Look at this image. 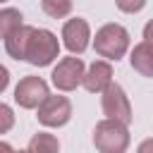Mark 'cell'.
Returning a JSON list of instances; mask_svg holds the SVG:
<instances>
[{"instance_id": "1", "label": "cell", "mask_w": 153, "mask_h": 153, "mask_svg": "<svg viewBox=\"0 0 153 153\" xmlns=\"http://www.w3.org/2000/svg\"><path fill=\"white\" fill-rule=\"evenodd\" d=\"M60 57V41L50 29H31V36L26 41L24 60L33 67H48L53 60Z\"/></svg>"}, {"instance_id": "2", "label": "cell", "mask_w": 153, "mask_h": 153, "mask_svg": "<svg viewBox=\"0 0 153 153\" xmlns=\"http://www.w3.org/2000/svg\"><path fill=\"white\" fill-rule=\"evenodd\" d=\"M93 48L100 57H105L108 62H117L120 57H124V53L129 50V31L122 24H103L96 31L93 38Z\"/></svg>"}, {"instance_id": "3", "label": "cell", "mask_w": 153, "mask_h": 153, "mask_svg": "<svg viewBox=\"0 0 153 153\" xmlns=\"http://www.w3.org/2000/svg\"><path fill=\"white\" fill-rule=\"evenodd\" d=\"M127 127L129 124L112 120V117L100 120L93 129V146L100 153H124L129 148V141H131Z\"/></svg>"}, {"instance_id": "4", "label": "cell", "mask_w": 153, "mask_h": 153, "mask_svg": "<svg viewBox=\"0 0 153 153\" xmlns=\"http://www.w3.org/2000/svg\"><path fill=\"white\" fill-rule=\"evenodd\" d=\"M100 108H103V115L105 117H112V120H120L124 124H129L134 120L131 115V103H129V96L124 93V88L115 81H110L103 91H100Z\"/></svg>"}, {"instance_id": "5", "label": "cell", "mask_w": 153, "mask_h": 153, "mask_svg": "<svg viewBox=\"0 0 153 153\" xmlns=\"http://www.w3.org/2000/svg\"><path fill=\"white\" fill-rule=\"evenodd\" d=\"M36 110H38L36 117H38V122L43 127L57 129V127H65L72 120V103H69L67 96H53V93H48L36 105Z\"/></svg>"}, {"instance_id": "6", "label": "cell", "mask_w": 153, "mask_h": 153, "mask_svg": "<svg viewBox=\"0 0 153 153\" xmlns=\"http://www.w3.org/2000/svg\"><path fill=\"white\" fill-rule=\"evenodd\" d=\"M84 60L76 57V55H69V57H62L55 67H53V74H50V81L57 91H74L76 86H81V76H84Z\"/></svg>"}, {"instance_id": "7", "label": "cell", "mask_w": 153, "mask_h": 153, "mask_svg": "<svg viewBox=\"0 0 153 153\" xmlns=\"http://www.w3.org/2000/svg\"><path fill=\"white\" fill-rule=\"evenodd\" d=\"M48 93H50V88H48L45 79L31 74V76L19 79V84L14 86V103H17L19 108H24V110H36V105H38Z\"/></svg>"}, {"instance_id": "8", "label": "cell", "mask_w": 153, "mask_h": 153, "mask_svg": "<svg viewBox=\"0 0 153 153\" xmlns=\"http://www.w3.org/2000/svg\"><path fill=\"white\" fill-rule=\"evenodd\" d=\"M62 43L72 55H81L91 43V26L86 19L74 17L62 24Z\"/></svg>"}, {"instance_id": "9", "label": "cell", "mask_w": 153, "mask_h": 153, "mask_svg": "<svg viewBox=\"0 0 153 153\" xmlns=\"http://www.w3.org/2000/svg\"><path fill=\"white\" fill-rule=\"evenodd\" d=\"M110 81H112V65L108 60L91 62L88 69H84V76H81V86L88 93H100Z\"/></svg>"}, {"instance_id": "10", "label": "cell", "mask_w": 153, "mask_h": 153, "mask_svg": "<svg viewBox=\"0 0 153 153\" xmlns=\"http://www.w3.org/2000/svg\"><path fill=\"white\" fill-rule=\"evenodd\" d=\"M129 60H131V67H134L141 76H146V79L153 76V48H151V41L143 38L141 43H136Z\"/></svg>"}, {"instance_id": "11", "label": "cell", "mask_w": 153, "mask_h": 153, "mask_svg": "<svg viewBox=\"0 0 153 153\" xmlns=\"http://www.w3.org/2000/svg\"><path fill=\"white\" fill-rule=\"evenodd\" d=\"M31 29H33V26H29V24H19L7 38H2V41H5V50H7L10 57L24 60V50H26V41H29V36H31Z\"/></svg>"}, {"instance_id": "12", "label": "cell", "mask_w": 153, "mask_h": 153, "mask_svg": "<svg viewBox=\"0 0 153 153\" xmlns=\"http://www.w3.org/2000/svg\"><path fill=\"white\" fill-rule=\"evenodd\" d=\"M26 151H31V153H43V151H48V153H53V151H60V141H57V136H53V134H48V131H38V134H33V139L26 143Z\"/></svg>"}, {"instance_id": "13", "label": "cell", "mask_w": 153, "mask_h": 153, "mask_svg": "<svg viewBox=\"0 0 153 153\" xmlns=\"http://www.w3.org/2000/svg\"><path fill=\"white\" fill-rule=\"evenodd\" d=\"M19 24H24V17L14 7H2L0 10V38H7Z\"/></svg>"}, {"instance_id": "14", "label": "cell", "mask_w": 153, "mask_h": 153, "mask_svg": "<svg viewBox=\"0 0 153 153\" xmlns=\"http://www.w3.org/2000/svg\"><path fill=\"white\" fill-rule=\"evenodd\" d=\"M41 10L53 19H62L72 12V0H41Z\"/></svg>"}, {"instance_id": "15", "label": "cell", "mask_w": 153, "mask_h": 153, "mask_svg": "<svg viewBox=\"0 0 153 153\" xmlns=\"http://www.w3.org/2000/svg\"><path fill=\"white\" fill-rule=\"evenodd\" d=\"M14 127V112L7 103H0V134H7Z\"/></svg>"}, {"instance_id": "16", "label": "cell", "mask_w": 153, "mask_h": 153, "mask_svg": "<svg viewBox=\"0 0 153 153\" xmlns=\"http://www.w3.org/2000/svg\"><path fill=\"white\" fill-rule=\"evenodd\" d=\"M117 10L120 12H127V14H136L146 7V0H115Z\"/></svg>"}, {"instance_id": "17", "label": "cell", "mask_w": 153, "mask_h": 153, "mask_svg": "<svg viewBox=\"0 0 153 153\" xmlns=\"http://www.w3.org/2000/svg\"><path fill=\"white\" fill-rule=\"evenodd\" d=\"M7 86H10V69H7L5 65H0V93H2Z\"/></svg>"}, {"instance_id": "18", "label": "cell", "mask_w": 153, "mask_h": 153, "mask_svg": "<svg viewBox=\"0 0 153 153\" xmlns=\"http://www.w3.org/2000/svg\"><path fill=\"white\" fill-rule=\"evenodd\" d=\"M0 151H12V146H10V143H5V141H0Z\"/></svg>"}, {"instance_id": "19", "label": "cell", "mask_w": 153, "mask_h": 153, "mask_svg": "<svg viewBox=\"0 0 153 153\" xmlns=\"http://www.w3.org/2000/svg\"><path fill=\"white\" fill-rule=\"evenodd\" d=\"M0 2H7V0H0Z\"/></svg>"}]
</instances>
